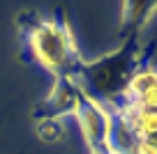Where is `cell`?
<instances>
[{
  "mask_svg": "<svg viewBox=\"0 0 157 154\" xmlns=\"http://www.w3.org/2000/svg\"><path fill=\"white\" fill-rule=\"evenodd\" d=\"M25 51L35 64L49 72L53 78H69L78 48L67 23L51 19H37L23 30Z\"/></svg>",
  "mask_w": 157,
  "mask_h": 154,
  "instance_id": "6da1fadb",
  "label": "cell"
},
{
  "mask_svg": "<svg viewBox=\"0 0 157 154\" xmlns=\"http://www.w3.org/2000/svg\"><path fill=\"white\" fill-rule=\"evenodd\" d=\"M72 115L76 117L81 136H83V140H86L88 147L109 140L111 124H113V115L99 104V101H93V99L81 101V106H78Z\"/></svg>",
  "mask_w": 157,
  "mask_h": 154,
  "instance_id": "7a4b0ae2",
  "label": "cell"
},
{
  "mask_svg": "<svg viewBox=\"0 0 157 154\" xmlns=\"http://www.w3.org/2000/svg\"><path fill=\"white\" fill-rule=\"evenodd\" d=\"M120 97L129 106L157 111V69H152V67L136 69L129 76V81L125 83Z\"/></svg>",
  "mask_w": 157,
  "mask_h": 154,
  "instance_id": "3957f363",
  "label": "cell"
},
{
  "mask_svg": "<svg viewBox=\"0 0 157 154\" xmlns=\"http://www.w3.org/2000/svg\"><path fill=\"white\" fill-rule=\"evenodd\" d=\"M116 117H120L127 124L134 140L157 138V111H148V108H136V106H129V104H123L120 108H116Z\"/></svg>",
  "mask_w": 157,
  "mask_h": 154,
  "instance_id": "277c9868",
  "label": "cell"
},
{
  "mask_svg": "<svg viewBox=\"0 0 157 154\" xmlns=\"http://www.w3.org/2000/svg\"><path fill=\"white\" fill-rule=\"evenodd\" d=\"M63 131H65V124H63V117L58 115H51V117H44V120L37 122V136L44 143H56V140L63 138Z\"/></svg>",
  "mask_w": 157,
  "mask_h": 154,
  "instance_id": "5b68a950",
  "label": "cell"
},
{
  "mask_svg": "<svg viewBox=\"0 0 157 154\" xmlns=\"http://www.w3.org/2000/svg\"><path fill=\"white\" fill-rule=\"evenodd\" d=\"M88 154H118L116 149L111 147V143H99V145H93V147H88Z\"/></svg>",
  "mask_w": 157,
  "mask_h": 154,
  "instance_id": "8992f818",
  "label": "cell"
}]
</instances>
